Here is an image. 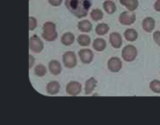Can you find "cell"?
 <instances>
[{"instance_id":"6da1fadb","label":"cell","mask_w":160,"mask_h":125,"mask_svg":"<svg viewBox=\"0 0 160 125\" xmlns=\"http://www.w3.org/2000/svg\"><path fill=\"white\" fill-rule=\"evenodd\" d=\"M92 0H66V7L77 18L87 16Z\"/></svg>"},{"instance_id":"7a4b0ae2","label":"cell","mask_w":160,"mask_h":125,"mask_svg":"<svg viewBox=\"0 0 160 125\" xmlns=\"http://www.w3.org/2000/svg\"><path fill=\"white\" fill-rule=\"evenodd\" d=\"M57 32H56V26L52 22H47L43 25V33L42 36L46 41H54L57 38Z\"/></svg>"},{"instance_id":"3957f363","label":"cell","mask_w":160,"mask_h":125,"mask_svg":"<svg viewBox=\"0 0 160 125\" xmlns=\"http://www.w3.org/2000/svg\"><path fill=\"white\" fill-rule=\"evenodd\" d=\"M122 57L127 62H132L137 57V49L133 45L126 46L122 50Z\"/></svg>"},{"instance_id":"277c9868","label":"cell","mask_w":160,"mask_h":125,"mask_svg":"<svg viewBox=\"0 0 160 125\" xmlns=\"http://www.w3.org/2000/svg\"><path fill=\"white\" fill-rule=\"evenodd\" d=\"M29 48L33 52L39 53L40 51H42V50L44 48L43 42L41 41V39L38 36L34 35L29 39Z\"/></svg>"},{"instance_id":"5b68a950","label":"cell","mask_w":160,"mask_h":125,"mask_svg":"<svg viewBox=\"0 0 160 125\" xmlns=\"http://www.w3.org/2000/svg\"><path fill=\"white\" fill-rule=\"evenodd\" d=\"M136 21V15L133 11H124L119 17V22L123 25H131Z\"/></svg>"},{"instance_id":"8992f818","label":"cell","mask_w":160,"mask_h":125,"mask_svg":"<svg viewBox=\"0 0 160 125\" xmlns=\"http://www.w3.org/2000/svg\"><path fill=\"white\" fill-rule=\"evenodd\" d=\"M63 63L67 68H74L77 65V58L73 51H67L63 55Z\"/></svg>"},{"instance_id":"52a82bcc","label":"cell","mask_w":160,"mask_h":125,"mask_svg":"<svg viewBox=\"0 0 160 125\" xmlns=\"http://www.w3.org/2000/svg\"><path fill=\"white\" fill-rule=\"evenodd\" d=\"M82 92V84L78 81H70L67 85V94L71 96H76Z\"/></svg>"},{"instance_id":"ba28073f","label":"cell","mask_w":160,"mask_h":125,"mask_svg":"<svg viewBox=\"0 0 160 125\" xmlns=\"http://www.w3.org/2000/svg\"><path fill=\"white\" fill-rule=\"evenodd\" d=\"M108 68L111 72H119L122 68V61L118 57H112L108 61Z\"/></svg>"},{"instance_id":"9c48e42d","label":"cell","mask_w":160,"mask_h":125,"mask_svg":"<svg viewBox=\"0 0 160 125\" xmlns=\"http://www.w3.org/2000/svg\"><path fill=\"white\" fill-rule=\"evenodd\" d=\"M79 56L83 64H90L94 59V53L89 49H82L79 51Z\"/></svg>"},{"instance_id":"30bf717a","label":"cell","mask_w":160,"mask_h":125,"mask_svg":"<svg viewBox=\"0 0 160 125\" xmlns=\"http://www.w3.org/2000/svg\"><path fill=\"white\" fill-rule=\"evenodd\" d=\"M110 42H111V45L113 48H115V49L120 48L121 45H122V42H123L121 35L118 34V33H115V32L112 33L110 35Z\"/></svg>"},{"instance_id":"8fae6325","label":"cell","mask_w":160,"mask_h":125,"mask_svg":"<svg viewBox=\"0 0 160 125\" xmlns=\"http://www.w3.org/2000/svg\"><path fill=\"white\" fill-rule=\"evenodd\" d=\"M155 26H156V22L153 18L151 17H147L143 20L142 22V27L144 29L145 32L147 33H150L152 32L154 29H155Z\"/></svg>"},{"instance_id":"7c38bea8","label":"cell","mask_w":160,"mask_h":125,"mask_svg":"<svg viewBox=\"0 0 160 125\" xmlns=\"http://www.w3.org/2000/svg\"><path fill=\"white\" fill-rule=\"evenodd\" d=\"M46 90H47V93H48L50 95H55V94H57L59 93V91H60V84H59L57 81H55V80L51 81V82L48 83Z\"/></svg>"},{"instance_id":"4fadbf2b","label":"cell","mask_w":160,"mask_h":125,"mask_svg":"<svg viewBox=\"0 0 160 125\" xmlns=\"http://www.w3.org/2000/svg\"><path fill=\"white\" fill-rule=\"evenodd\" d=\"M49 69H50V72L52 75H54V76L59 75L61 73V71H62L61 65L56 60H52V61L50 62V64H49Z\"/></svg>"},{"instance_id":"5bb4252c","label":"cell","mask_w":160,"mask_h":125,"mask_svg":"<svg viewBox=\"0 0 160 125\" xmlns=\"http://www.w3.org/2000/svg\"><path fill=\"white\" fill-rule=\"evenodd\" d=\"M97 84H98L97 79H96L95 78H90V79L85 82V89H84V91H85V94H86V95L91 94H92V92L95 90V88H96Z\"/></svg>"},{"instance_id":"9a60e30c","label":"cell","mask_w":160,"mask_h":125,"mask_svg":"<svg viewBox=\"0 0 160 125\" xmlns=\"http://www.w3.org/2000/svg\"><path fill=\"white\" fill-rule=\"evenodd\" d=\"M74 41H75V36L72 33L69 32L65 33L61 37V42L65 46H70L74 43Z\"/></svg>"},{"instance_id":"2e32d148","label":"cell","mask_w":160,"mask_h":125,"mask_svg":"<svg viewBox=\"0 0 160 125\" xmlns=\"http://www.w3.org/2000/svg\"><path fill=\"white\" fill-rule=\"evenodd\" d=\"M119 1L123 6H125L130 11H134L139 6L138 0H119Z\"/></svg>"},{"instance_id":"e0dca14e","label":"cell","mask_w":160,"mask_h":125,"mask_svg":"<svg viewBox=\"0 0 160 125\" xmlns=\"http://www.w3.org/2000/svg\"><path fill=\"white\" fill-rule=\"evenodd\" d=\"M92 23L87 21V20H83V21H81L78 24V28L81 32H84V33H88L92 30Z\"/></svg>"},{"instance_id":"ac0fdd59","label":"cell","mask_w":160,"mask_h":125,"mask_svg":"<svg viewBox=\"0 0 160 125\" xmlns=\"http://www.w3.org/2000/svg\"><path fill=\"white\" fill-rule=\"evenodd\" d=\"M124 36H125V38L128 41H130V42H133V41H135L138 38L137 31L135 29H132V28H129V29L126 30Z\"/></svg>"},{"instance_id":"d6986e66","label":"cell","mask_w":160,"mask_h":125,"mask_svg":"<svg viewBox=\"0 0 160 125\" xmlns=\"http://www.w3.org/2000/svg\"><path fill=\"white\" fill-rule=\"evenodd\" d=\"M103 7H104L105 11L109 14H112L116 11V5L112 0H106L103 3Z\"/></svg>"},{"instance_id":"ffe728a7","label":"cell","mask_w":160,"mask_h":125,"mask_svg":"<svg viewBox=\"0 0 160 125\" xmlns=\"http://www.w3.org/2000/svg\"><path fill=\"white\" fill-rule=\"evenodd\" d=\"M93 47L97 51H102L106 48V41L103 38H97L93 43Z\"/></svg>"},{"instance_id":"44dd1931","label":"cell","mask_w":160,"mask_h":125,"mask_svg":"<svg viewBox=\"0 0 160 125\" xmlns=\"http://www.w3.org/2000/svg\"><path fill=\"white\" fill-rule=\"evenodd\" d=\"M110 30V27L107 23H99L96 27V33L99 36H103L107 34Z\"/></svg>"},{"instance_id":"7402d4cb","label":"cell","mask_w":160,"mask_h":125,"mask_svg":"<svg viewBox=\"0 0 160 125\" xmlns=\"http://www.w3.org/2000/svg\"><path fill=\"white\" fill-rule=\"evenodd\" d=\"M78 43L82 46V47H87L90 45V42H91V38L90 36H88L87 35H80L78 36V39H77Z\"/></svg>"},{"instance_id":"603a6c76","label":"cell","mask_w":160,"mask_h":125,"mask_svg":"<svg viewBox=\"0 0 160 125\" xmlns=\"http://www.w3.org/2000/svg\"><path fill=\"white\" fill-rule=\"evenodd\" d=\"M91 18L98 22V21H100L103 19V12L101 9H98V8H95L91 11Z\"/></svg>"},{"instance_id":"cb8c5ba5","label":"cell","mask_w":160,"mask_h":125,"mask_svg":"<svg viewBox=\"0 0 160 125\" xmlns=\"http://www.w3.org/2000/svg\"><path fill=\"white\" fill-rule=\"evenodd\" d=\"M46 73H47V69H46V67L43 65H38L36 66V68H35V74L38 77H43V76L46 75Z\"/></svg>"},{"instance_id":"d4e9b609","label":"cell","mask_w":160,"mask_h":125,"mask_svg":"<svg viewBox=\"0 0 160 125\" xmlns=\"http://www.w3.org/2000/svg\"><path fill=\"white\" fill-rule=\"evenodd\" d=\"M150 89L155 94H160V81L158 79H154L150 82Z\"/></svg>"},{"instance_id":"484cf974","label":"cell","mask_w":160,"mask_h":125,"mask_svg":"<svg viewBox=\"0 0 160 125\" xmlns=\"http://www.w3.org/2000/svg\"><path fill=\"white\" fill-rule=\"evenodd\" d=\"M37 27V19L35 17H29V30H34Z\"/></svg>"},{"instance_id":"4316f807","label":"cell","mask_w":160,"mask_h":125,"mask_svg":"<svg viewBox=\"0 0 160 125\" xmlns=\"http://www.w3.org/2000/svg\"><path fill=\"white\" fill-rule=\"evenodd\" d=\"M154 40L160 47V32L157 31V32L154 33Z\"/></svg>"},{"instance_id":"83f0119b","label":"cell","mask_w":160,"mask_h":125,"mask_svg":"<svg viewBox=\"0 0 160 125\" xmlns=\"http://www.w3.org/2000/svg\"><path fill=\"white\" fill-rule=\"evenodd\" d=\"M49 1V3L52 5V6H53V7H58V6H60L61 4H62V2H63V0H48Z\"/></svg>"},{"instance_id":"f1b7e54d","label":"cell","mask_w":160,"mask_h":125,"mask_svg":"<svg viewBox=\"0 0 160 125\" xmlns=\"http://www.w3.org/2000/svg\"><path fill=\"white\" fill-rule=\"evenodd\" d=\"M34 63H35V58L29 54V69L34 65Z\"/></svg>"},{"instance_id":"f546056e","label":"cell","mask_w":160,"mask_h":125,"mask_svg":"<svg viewBox=\"0 0 160 125\" xmlns=\"http://www.w3.org/2000/svg\"><path fill=\"white\" fill-rule=\"evenodd\" d=\"M155 9L157 11H160V0H157L155 3Z\"/></svg>"}]
</instances>
